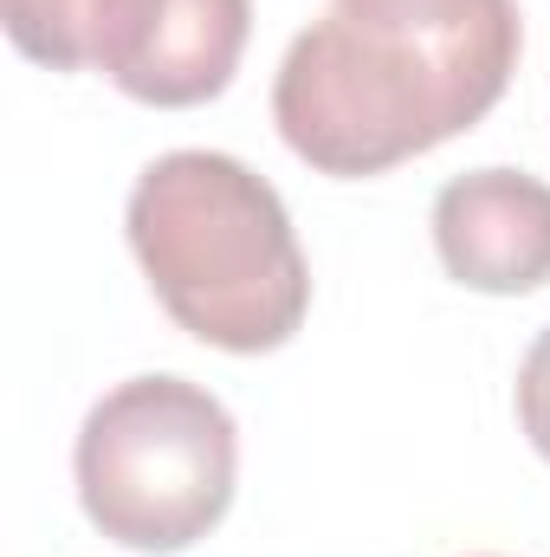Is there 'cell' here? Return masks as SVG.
I'll return each mask as SVG.
<instances>
[{
    "mask_svg": "<svg viewBox=\"0 0 550 557\" xmlns=\"http://www.w3.org/2000/svg\"><path fill=\"white\" fill-rule=\"evenodd\" d=\"M518 52V0H330L278 59L273 124L317 175H389L473 131Z\"/></svg>",
    "mask_w": 550,
    "mask_h": 557,
    "instance_id": "cell-1",
    "label": "cell"
},
{
    "mask_svg": "<svg viewBox=\"0 0 550 557\" xmlns=\"http://www.w3.org/2000/svg\"><path fill=\"white\" fill-rule=\"evenodd\" d=\"M124 234L162 311L234 357L298 337L311 267L266 175L221 149H168L130 188Z\"/></svg>",
    "mask_w": 550,
    "mask_h": 557,
    "instance_id": "cell-2",
    "label": "cell"
},
{
    "mask_svg": "<svg viewBox=\"0 0 550 557\" xmlns=\"http://www.w3.org/2000/svg\"><path fill=\"white\" fill-rule=\"evenodd\" d=\"M85 519L142 557L201 545L240 480V428L221 396L188 376H130L91 403L72 447Z\"/></svg>",
    "mask_w": 550,
    "mask_h": 557,
    "instance_id": "cell-3",
    "label": "cell"
},
{
    "mask_svg": "<svg viewBox=\"0 0 550 557\" xmlns=\"http://www.w3.org/2000/svg\"><path fill=\"white\" fill-rule=\"evenodd\" d=\"M7 39L52 72H104L155 111L208 104L234 85L253 0H0Z\"/></svg>",
    "mask_w": 550,
    "mask_h": 557,
    "instance_id": "cell-4",
    "label": "cell"
},
{
    "mask_svg": "<svg viewBox=\"0 0 550 557\" xmlns=\"http://www.w3.org/2000/svg\"><path fill=\"white\" fill-rule=\"evenodd\" d=\"M434 253L466 292L518 298L550 285V182L525 169H466L434 195Z\"/></svg>",
    "mask_w": 550,
    "mask_h": 557,
    "instance_id": "cell-5",
    "label": "cell"
},
{
    "mask_svg": "<svg viewBox=\"0 0 550 557\" xmlns=\"http://www.w3.org/2000/svg\"><path fill=\"white\" fill-rule=\"evenodd\" d=\"M518 428H525V441L550 460V324L538 331V344L518 363Z\"/></svg>",
    "mask_w": 550,
    "mask_h": 557,
    "instance_id": "cell-6",
    "label": "cell"
}]
</instances>
